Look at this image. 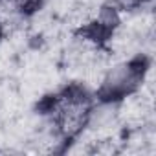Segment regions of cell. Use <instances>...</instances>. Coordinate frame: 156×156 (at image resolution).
Returning <instances> with one entry per match:
<instances>
[{
  "instance_id": "6da1fadb",
  "label": "cell",
  "mask_w": 156,
  "mask_h": 156,
  "mask_svg": "<svg viewBox=\"0 0 156 156\" xmlns=\"http://www.w3.org/2000/svg\"><path fill=\"white\" fill-rule=\"evenodd\" d=\"M141 79H143V75H141L138 64H134V62H121V64L110 68L103 75L101 92L108 99L129 98L140 87Z\"/></svg>"
},
{
  "instance_id": "7a4b0ae2",
  "label": "cell",
  "mask_w": 156,
  "mask_h": 156,
  "mask_svg": "<svg viewBox=\"0 0 156 156\" xmlns=\"http://www.w3.org/2000/svg\"><path fill=\"white\" fill-rule=\"evenodd\" d=\"M53 118L64 134L77 132L90 118V107L81 94L62 96L53 107Z\"/></svg>"
}]
</instances>
